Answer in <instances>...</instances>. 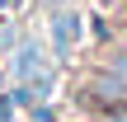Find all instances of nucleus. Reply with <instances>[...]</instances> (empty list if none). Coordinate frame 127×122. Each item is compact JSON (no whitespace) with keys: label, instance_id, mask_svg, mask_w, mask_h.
Segmentation results:
<instances>
[{"label":"nucleus","instance_id":"f257e3e1","mask_svg":"<svg viewBox=\"0 0 127 122\" xmlns=\"http://www.w3.org/2000/svg\"><path fill=\"white\" fill-rule=\"evenodd\" d=\"M66 38H75V19H66V14H61V19H57V42L66 47Z\"/></svg>","mask_w":127,"mask_h":122},{"label":"nucleus","instance_id":"f03ea898","mask_svg":"<svg viewBox=\"0 0 127 122\" xmlns=\"http://www.w3.org/2000/svg\"><path fill=\"white\" fill-rule=\"evenodd\" d=\"M113 75H118V80H123V85H127V52H123V56H118V61H113Z\"/></svg>","mask_w":127,"mask_h":122}]
</instances>
